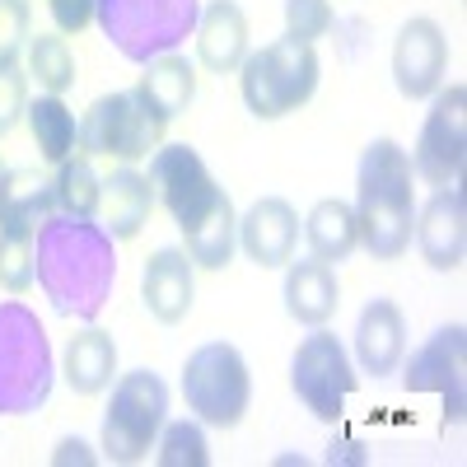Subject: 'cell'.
Returning a JSON list of instances; mask_svg holds the SVG:
<instances>
[{"instance_id": "cell-1", "label": "cell", "mask_w": 467, "mask_h": 467, "mask_svg": "<svg viewBox=\"0 0 467 467\" xmlns=\"http://www.w3.org/2000/svg\"><path fill=\"white\" fill-rule=\"evenodd\" d=\"M112 244H117L112 234L85 215L52 211L37 224L33 281L43 285V295L52 299V308L61 318L94 323L108 308L112 281H117V248Z\"/></svg>"}, {"instance_id": "cell-2", "label": "cell", "mask_w": 467, "mask_h": 467, "mask_svg": "<svg viewBox=\"0 0 467 467\" xmlns=\"http://www.w3.org/2000/svg\"><path fill=\"white\" fill-rule=\"evenodd\" d=\"M150 182H154V202H164L173 224L187 239L192 266L224 271L239 248V211H234L229 192L211 178L206 160L192 145H160L150 154Z\"/></svg>"}, {"instance_id": "cell-3", "label": "cell", "mask_w": 467, "mask_h": 467, "mask_svg": "<svg viewBox=\"0 0 467 467\" xmlns=\"http://www.w3.org/2000/svg\"><path fill=\"white\" fill-rule=\"evenodd\" d=\"M411 154L393 140L379 136L360 154V178H356V224H360V248L374 262H398L411 248L416 229V187H411Z\"/></svg>"}, {"instance_id": "cell-4", "label": "cell", "mask_w": 467, "mask_h": 467, "mask_svg": "<svg viewBox=\"0 0 467 467\" xmlns=\"http://www.w3.org/2000/svg\"><path fill=\"white\" fill-rule=\"evenodd\" d=\"M57 383V360L47 327L19 299L0 304V416H28L47 407Z\"/></svg>"}, {"instance_id": "cell-5", "label": "cell", "mask_w": 467, "mask_h": 467, "mask_svg": "<svg viewBox=\"0 0 467 467\" xmlns=\"http://www.w3.org/2000/svg\"><path fill=\"white\" fill-rule=\"evenodd\" d=\"M94 19L117 52L145 66L197 33L202 0H94Z\"/></svg>"}, {"instance_id": "cell-6", "label": "cell", "mask_w": 467, "mask_h": 467, "mask_svg": "<svg viewBox=\"0 0 467 467\" xmlns=\"http://www.w3.org/2000/svg\"><path fill=\"white\" fill-rule=\"evenodd\" d=\"M318 52L295 37H276L262 52H248L239 66V89L253 117L262 122H276L285 112H299L318 89Z\"/></svg>"}, {"instance_id": "cell-7", "label": "cell", "mask_w": 467, "mask_h": 467, "mask_svg": "<svg viewBox=\"0 0 467 467\" xmlns=\"http://www.w3.org/2000/svg\"><path fill=\"white\" fill-rule=\"evenodd\" d=\"M182 398L202 425L234 431L253 407V374H248V360L239 356V346L206 341L192 350L182 365Z\"/></svg>"}, {"instance_id": "cell-8", "label": "cell", "mask_w": 467, "mask_h": 467, "mask_svg": "<svg viewBox=\"0 0 467 467\" xmlns=\"http://www.w3.org/2000/svg\"><path fill=\"white\" fill-rule=\"evenodd\" d=\"M169 420V388L160 374L131 369L112 383L103 411V458L108 462H140Z\"/></svg>"}, {"instance_id": "cell-9", "label": "cell", "mask_w": 467, "mask_h": 467, "mask_svg": "<svg viewBox=\"0 0 467 467\" xmlns=\"http://www.w3.org/2000/svg\"><path fill=\"white\" fill-rule=\"evenodd\" d=\"M164 127L169 122L140 99V89H117V94H103V99L89 103L85 122L75 127V145H80L85 154L136 164L150 150H160Z\"/></svg>"}, {"instance_id": "cell-10", "label": "cell", "mask_w": 467, "mask_h": 467, "mask_svg": "<svg viewBox=\"0 0 467 467\" xmlns=\"http://www.w3.org/2000/svg\"><path fill=\"white\" fill-rule=\"evenodd\" d=\"M356 365H350L346 346L327 332V327H314L299 346H295V360H290V388L295 398L304 402V411L323 420V425H337L346 416V398L356 393Z\"/></svg>"}, {"instance_id": "cell-11", "label": "cell", "mask_w": 467, "mask_h": 467, "mask_svg": "<svg viewBox=\"0 0 467 467\" xmlns=\"http://www.w3.org/2000/svg\"><path fill=\"white\" fill-rule=\"evenodd\" d=\"M402 388L407 393H440L444 425H462V411H467V327L444 323L425 337V346H416L407 360Z\"/></svg>"}, {"instance_id": "cell-12", "label": "cell", "mask_w": 467, "mask_h": 467, "mask_svg": "<svg viewBox=\"0 0 467 467\" xmlns=\"http://www.w3.org/2000/svg\"><path fill=\"white\" fill-rule=\"evenodd\" d=\"M431 99L435 103L420 122L411 173L431 187H449V182H458L462 160H467V89L449 85V89H435Z\"/></svg>"}, {"instance_id": "cell-13", "label": "cell", "mask_w": 467, "mask_h": 467, "mask_svg": "<svg viewBox=\"0 0 467 467\" xmlns=\"http://www.w3.org/2000/svg\"><path fill=\"white\" fill-rule=\"evenodd\" d=\"M444 70H449V37L435 19H407L398 43H393V80L402 99H431L444 89Z\"/></svg>"}, {"instance_id": "cell-14", "label": "cell", "mask_w": 467, "mask_h": 467, "mask_svg": "<svg viewBox=\"0 0 467 467\" xmlns=\"http://www.w3.org/2000/svg\"><path fill=\"white\" fill-rule=\"evenodd\" d=\"M411 239H416L425 266H435V271H458L462 266V253H467V202H462L458 182L435 187V197L425 202V211L416 215Z\"/></svg>"}, {"instance_id": "cell-15", "label": "cell", "mask_w": 467, "mask_h": 467, "mask_svg": "<svg viewBox=\"0 0 467 467\" xmlns=\"http://www.w3.org/2000/svg\"><path fill=\"white\" fill-rule=\"evenodd\" d=\"M140 299L154 323L164 327L182 323L192 314V299H197V266H192V257L182 248H160L140 271Z\"/></svg>"}, {"instance_id": "cell-16", "label": "cell", "mask_w": 467, "mask_h": 467, "mask_svg": "<svg viewBox=\"0 0 467 467\" xmlns=\"http://www.w3.org/2000/svg\"><path fill=\"white\" fill-rule=\"evenodd\" d=\"M299 244V215L285 197H262L239 215V248L257 266H285Z\"/></svg>"}, {"instance_id": "cell-17", "label": "cell", "mask_w": 467, "mask_h": 467, "mask_svg": "<svg viewBox=\"0 0 467 467\" xmlns=\"http://www.w3.org/2000/svg\"><path fill=\"white\" fill-rule=\"evenodd\" d=\"M356 360L365 374L388 379L398 374V365L407 360V318L393 299H369L360 308V323H356Z\"/></svg>"}, {"instance_id": "cell-18", "label": "cell", "mask_w": 467, "mask_h": 467, "mask_svg": "<svg viewBox=\"0 0 467 467\" xmlns=\"http://www.w3.org/2000/svg\"><path fill=\"white\" fill-rule=\"evenodd\" d=\"M197 57L215 75H234L248 57V15L239 0H211L197 19Z\"/></svg>"}, {"instance_id": "cell-19", "label": "cell", "mask_w": 467, "mask_h": 467, "mask_svg": "<svg viewBox=\"0 0 467 467\" xmlns=\"http://www.w3.org/2000/svg\"><path fill=\"white\" fill-rule=\"evenodd\" d=\"M341 304V281L337 266L308 257V262H285V314L304 327H323Z\"/></svg>"}, {"instance_id": "cell-20", "label": "cell", "mask_w": 467, "mask_h": 467, "mask_svg": "<svg viewBox=\"0 0 467 467\" xmlns=\"http://www.w3.org/2000/svg\"><path fill=\"white\" fill-rule=\"evenodd\" d=\"M154 211V182L150 173H136L131 164L117 169L99 182V220L103 229L112 234V239H136V234L145 229Z\"/></svg>"}, {"instance_id": "cell-21", "label": "cell", "mask_w": 467, "mask_h": 467, "mask_svg": "<svg viewBox=\"0 0 467 467\" xmlns=\"http://www.w3.org/2000/svg\"><path fill=\"white\" fill-rule=\"evenodd\" d=\"M61 374H66V383L80 398H94V393H103V388H112V374H117V341H112V332H103L94 323L85 332H75L66 341Z\"/></svg>"}, {"instance_id": "cell-22", "label": "cell", "mask_w": 467, "mask_h": 467, "mask_svg": "<svg viewBox=\"0 0 467 467\" xmlns=\"http://www.w3.org/2000/svg\"><path fill=\"white\" fill-rule=\"evenodd\" d=\"M57 211L52 178H37L33 169H5L0 173V234H37Z\"/></svg>"}, {"instance_id": "cell-23", "label": "cell", "mask_w": 467, "mask_h": 467, "mask_svg": "<svg viewBox=\"0 0 467 467\" xmlns=\"http://www.w3.org/2000/svg\"><path fill=\"white\" fill-rule=\"evenodd\" d=\"M304 239L308 253L327 266H341L350 253L360 248V224H356V206L341 202V197H323L304 220Z\"/></svg>"}, {"instance_id": "cell-24", "label": "cell", "mask_w": 467, "mask_h": 467, "mask_svg": "<svg viewBox=\"0 0 467 467\" xmlns=\"http://www.w3.org/2000/svg\"><path fill=\"white\" fill-rule=\"evenodd\" d=\"M140 99L164 117V122H173L178 112H187V103L197 99V70H192L187 57L178 52H164V57H154L145 61V75H140Z\"/></svg>"}, {"instance_id": "cell-25", "label": "cell", "mask_w": 467, "mask_h": 467, "mask_svg": "<svg viewBox=\"0 0 467 467\" xmlns=\"http://www.w3.org/2000/svg\"><path fill=\"white\" fill-rule=\"evenodd\" d=\"M28 117V131L37 140V154H43L47 164H61L66 154H75V112L57 99V94H43L24 108Z\"/></svg>"}, {"instance_id": "cell-26", "label": "cell", "mask_w": 467, "mask_h": 467, "mask_svg": "<svg viewBox=\"0 0 467 467\" xmlns=\"http://www.w3.org/2000/svg\"><path fill=\"white\" fill-rule=\"evenodd\" d=\"M99 173L89 164V154H66V160L57 164V178H52V197H57V211L66 215H85L94 220L99 215Z\"/></svg>"}, {"instance_id": "cell-27", "label": "cell", "mask_w": 467, "mask_h": 467, "mask_svg": "<svg viewBox=\"0 0 467 467\" xmlns=\"http://www.w3.org/2000/svg\"><path fill=\"white\" fill-rule=\"evenodd\" d=\"M28 75L43 94H66L75 85V57L66 47V33H37L28 37Z\"/></svg>"}, {"instance_id": "cell-28", "label": "cell", "mask_w": 467, "mask_h": 467, "mask_svg": "<svg viewBox=\"0 0 467 467\" xmlns=\"http://www.w3.org/2000/svg\"><path fill=\"white\" fill-rule=\"evenodd\" d=\"M160 467H206L211 462V444L202 420H173L160 431Z\"/></svg>"}, {"instance_id": "cell-29", "label": "cell", "mask_w": 467, "mask_h": 467, "mask_svg": "<svg viewBox=\"0 0 467 467\" xmlns=\"http://www.w3.org/2000/svg\"><path fill=\"white\" fill-rule=\"evenodd\" d=\"M337 24L332 15V0H285V37L314 47L318 37H327Z\"/></svg>"}, {"instance_id": "cell-30", "label": "cell", "mask_w": 467, "mask_h": 467, "mask_svg": "<svg viewBox=\"0 0 467 467\" xmlns=\"http://www.w3.org/2000/svg\"><path fill=\"white\" fill-rule=\"evenodd\" d=\"M33 239L37 234H0V285L10 295L33 285Z\"/></svg>"}, {"instance_id": "cell-31", "label": "cell", "mask_w": 467, "mask_h": 467, "mask_svg": "<svg viewBox=\"0 0 467 467\" xmlns=\"http://www.w3.org/2000/svg\"><path fill=\"white\" fill-rule=\"evenodd\" d=\"M28 24H33L28 0H0V66H5V61H19L24 43L33 37Z\"/></svg>"}, {"instance_id": "cell-32", "label": "cell", "mask_w": 467, "mask_h": 467, "mask_svg": "<svg viewBox=\"0 0 467 467\" xmlns=\"http://www.w3.org/2000/svg\"><path fill=\"white\" fill-rule=\"evenodd\" d=\"M24 108H28V80H24L19 61H5V66H0V136L15 131Z\"/></svg>"}, {"instance_id": "cell-33", "label": "cell", "mask_w": 467, "mask_h": 467, "mask_svg": "<svg viewBox=\"0 0 467 467\" xmlns=\"http://www.w3.org/2000/svg\"><path fill=\"white\" fill-rule=\"evenodd\" d=\"M57 33H85L94 24V0H47Z\"/></svg>"}, {"instance_id": "cell-34", "label": "cell", "mask_w": 467, "mask_h": 467, "mask_svg": "<svg viewBox=\"0 0 467 467\" xmlns=\"http://www.w3.org/2000/svg\"><path fill=\"white\" fill-rule=\"evenodd\" d=\"M70 458H75V462H94V458L85 453V444H80V440H61V444H57V453H52V462H70Z\"/></svg>"}, {"instance_id": "cell-35", "label": "cell", "mask_w": 467, "mask_h": 467, "mask_svg": "<svg viewBox=\"0 0 467 467\" xmlns=\"http://www.w3.org/2000/svg\"><path fill=\"white\" fill-rule=\"evenodd\" d=\"M0 173H5V164H0Z\"/></svg>"}]
</instances>
